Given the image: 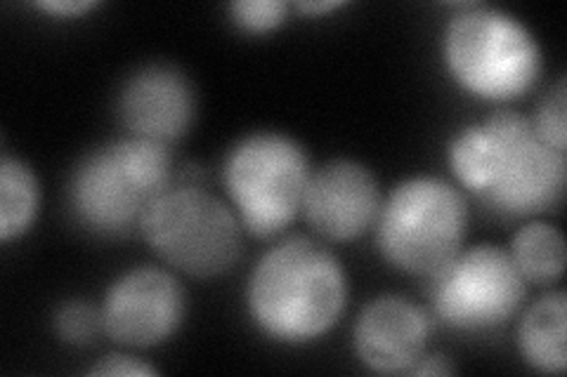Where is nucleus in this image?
<instances>
[{"label":"nucleus","mask_w":567,"mask_h":377,"mask_svg":"<svg viewBox=\"0 0 567 377\" xmlns=\"http://www.w3.org/2000/svg\"><path fill=\"white\" fill-rule=\"evenodd\" d=\"M233 24L244 33H272L289 17V6L281 0H237L229 6Z\"/></svg>","instance_id":"18"},{"label":"nucleus","mask_w":567,"mask_h":377,"mask_svg":"<svg viewBox=\"0 0 567 377\" xmlns=\"http://www.w3.org/2000/svg\"><path fill=\"white\" fill-rule=\"evenodd\" d=\"M116 109L133 137L168 145L192 128L197 93L181 69L156 62L128 76L118 93Z\"/></svg>","instance_id":"11"},{"label":"nucleus","mask_w":567,"mask_h":377,"mask_svg":"<svg viewBox=\"0 0 567 377\" xmlns=\"http://www.w3.org/2000/svg\"><path fill=\"white\" fill-rule=\"evenodd\" d=\"M241 222L233 206L204 187H171L147 210L140 233L166 264L189 276L213 279L241 253Z\"/></svg>","instance_id":"7"},{"label":"nucleus","mask_w":567,"mask_h":377,"mask_svg":"<svg viewBox=\"0 0 567 377\" xmlns=\"http://www.w3.org/2000/svg\"><path fill=\"white\" fill-rule=\"evenodd\" d=\"M567 297L563 291L546 293L523 314L518 326V349L525 362L546 375H563Z\"/></svg>","instance_id":"13"},{"label":"nucleus","mask_w":567,"mask_h":377,"mask_svg":"<svg viewBox=\"0 0 567 377\" xmlns=\"http://www.w3.org/2000/svg\"><path fill=\"white\" fill-rule=\"evenodd\" d=\"M532 128H535L537 137L556 151L565 154L567 145V87L565 78H560L548 95L542 100L539 109L532 118Z\"/></svg>","instance_id":"17"},{"label":"nucleus","mask_w":567,"mask_h":377,"mask_svg":"<svg viewBox=\"0 0 567 377\" xmlns=\"http://www.w3.org/2000/svg\"><path fill=\"white\" fill-rule=\"evenodd\" d=\"M173 187L166 145L126 137L79 160L71 172L66 203L74 220L104 239L140 229L147 210Z\"/></svg>","instance_id":"3"},{"label":"nucleus","mask_w":567,"mask_h":377,"mask_svg":"<svg viewBox=\"0 0 567 377\" xmlns=\"http://www.w3.org/2000/svg\"><path fill=\"white\" fill-rule=\"evenodd\" d=\"M442 60L464 93L496 104L527 95L544 69L535 33L496 8L458 10L442 35Z\"/></svg>","instance_id":"4"},{"label":"nucleus","mask_w":567,"mask_h":377,"mask_svg":"<svg viewBox=\"0 0 567 377\" xmlns=\"http://www.w3.org/2000/svg\"><path fill=\"white\" fill-rule=\"evenodd\" d=\"M381 189L374 172L358 160L339 158L312 172L303 212L308 224L327 241L346 243L377 224Z\"/></svg>","instance_id":"10"},{"label":"nucleus","mask_w":567,"mask_h":377,"mask_svg":"<svg viewBox=\"0 0 567 377\" xmlns=\"http://www.w3.org/2000/svg\"><path fill=\"white\" fill-rule=\"evenodd\" d=\"M431 318L414 302L400 295H381L364 304L352 331L354 354L374 373H410L425 354Z\"/></svg>","instance_id":"12"},{"label":"nucleus","mask_w":567,"mask_h":377,"mask_svg":"<svg viewBox=\"0 0 567 377\" xmlns=\"http://www.w3.org/2000/svg\"><path fill=\"white\" fill-rule=\"evenodd\" d=\"M102 331V312L85 300L64 302L55 314V333L64 345L85 347Z\"/></svg>","instance_id":"16"},{"label":"nucleus","mask_w":567,"mask_h":377,"mask_svg":"<svg viewBox=\"0 0 567 377\" xmlns=\"http://www.w3.org/2000/svg\"><path fill=\"white\" fill-rule=\"evenodd\" d=\"M41 185L35 172L20 158L3 156L0 164V239H22L39 218Z\"/></svg>","instance_id":"14"},{"label":"nucleus","mask_w":567,"mask_h":377,"mask_svg":"<svg viewBox=\"0 0 567 377\" xmlns=\"http://www.w3.org/2000/svg\"><path fill=\"white\" fill-rule=\"evenodd\" d=\"M343 6V0H306V3H296V10L303 14H329Z\"/></svg>","instance_id":"22"},{"label":"nucleus","mask_w":567,"mask_h":377,"mask_svg":"<svg viewBox=\"0 0 567 377\" xmlns=\"http://www.w3.org/2000/svg\"><path fill=\"white\" fill-rule=\"evenodd\" d=\"M185 291L166 269L137 266L121 274L102 302V333L135 349L164 345L185 318Z\"/></svg>","instance_id":"9"},{"label":"nucleus","mask_w":567,"mask_h":377,"mask_svg":"<svg viewBox=\"0 0 567 377\" xmlns=\"http://www.w3.org/2000/svg\"><path fill=\"white\" fill-rule=\"evenodd\" d=\"M35 8L52 17H62V20H74V17L79 20V17L95 10L97 3L95 0H41Z\"/></svg>","instance_id":"20"},{"label":"nucleus","mask_w":567,"mask_h":377,"mask_svg":"<svg viewBox=\"0 0 567 377\" xmlns=\"http://www.w3.org/2000/svg\"><path fill=\"white\" fill-rule=\"evenodd\" d=\"M346 304L343 264L312 239L277 243L248 276V316L262 335L281 345H306L327 335L341 321Z\"/></svg>","instance_id":"2"},{"label":"nucleus","mask_w":567,"mask_h":377,"mask_svg":"<svg viewBox=\"0 0 567 377\" xmlns=\"http://www.w3.org/2000/svg\"><path fill=\"white\" fill-rule=\"evenodd\" d=\"M513 264L518 266L525 283L548 285L556 283L565 272V239L548 222H527L513 237Z\"/></svg>","instance_id":"15"},{"label":"nucleus","mask_w":567,"mask_h":377,"mask_svg":"<svg viewBox=\"0 0 567 377\" xmlns=\"http://www.w3.org/2000/svg\"><path fill=\"white\" fill-rule=\"evenodd\" d=\"M91 375H102V377H147V375H158V370L152 364L142 362V358L126 356V354H112V356H104L97 366H93Z\"/></svg>","instance_id":"19"},{"label":"nucleus","mask_w":567,"mask_h":377,"mask_svg":"<svg viewBox=\"0 0 567 377\" xmlns=\"http://www.w3.org/2000/svg\"><path fill=\"white\" fill-rule=\"evenodd\" d=\"M312 168L308 151L284 133L260 130L227 151L223 185L241 227L272 239L303 212Z\"/></svg>","instance_id":"5"},{"label":"nucleus","mask_w":567,"mask_h":377,"mask_svg":"<svg viewBox=\"0 0 567 377\" xmlns=\"http://www.w3.org/2000/svg\"><path fill=\"white\" fill-rule=\"evenodd\" d=\"M429 279L433 314L458 333L502 328L520 310L527 285L511 253L496 245L461 248Z\"/></svg>","instance_id":"8"},{"label":"nucleus","mask_w":567,"mask_h":377,"mask_svg":"<svg viewBox=\"0 0 567 377\" xmlns=\"http://www.w3.org/2000/svg\"><path fill=\"white\" fill-rule=\"evenodd\" d=\"M374 227L385 262L404 274L433 276L464 245L468 203L445 179L419 175L390 191Z\"/></svg>","instance_id":"6"},{"label":"nucleus","mask_w":567,"mask_h":377,"mask_svg":"<svg viewBox=\"0 0 567 377\" xmlns=\"http://www.w3.org/2000/svg\"><path fill=\"white\" fill-rule=\"evenodd\" d=\"M447 164L458 185L502 218H537L565 199V154L544 145L518 112H494L458 130Z\"/></svg>","instance_id":"1"},{"label":"nucleus","mask_w":567,"mask_h":377,"mask_svg":"<svg viewBox=\"0 0 567 377\" xmlns=\"http://www.w3.org/2000/svg\"><path fill=\"white\" fill-rule=\"evenodd\" d=\"M454 366L447 364L445 356H421L410 375H452Z\"/></svg>","instance_id":"21"}]
</instances>
